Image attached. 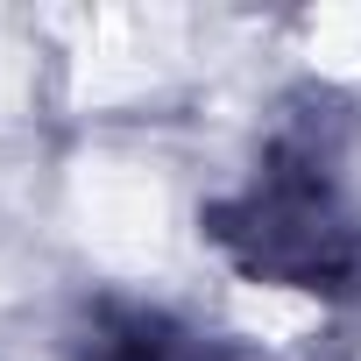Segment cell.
I'll return each instance as SVG.
<instances>
[{"mask_svg": "<svg viewBox=\"0 0 361 361\" xmlns=\"http://www.w3.org/2000/svg\"><path fill=\"white\" fill-rule=\"evenodd\" d=\"M85 361H220V347H206V333L156 319V312H128L121 326H99L85 340Z\"/></svg>", "mask_w": 361, "mask_h": 361, "instance_id": "cell-1", "label": "cell"}]
</instances>
